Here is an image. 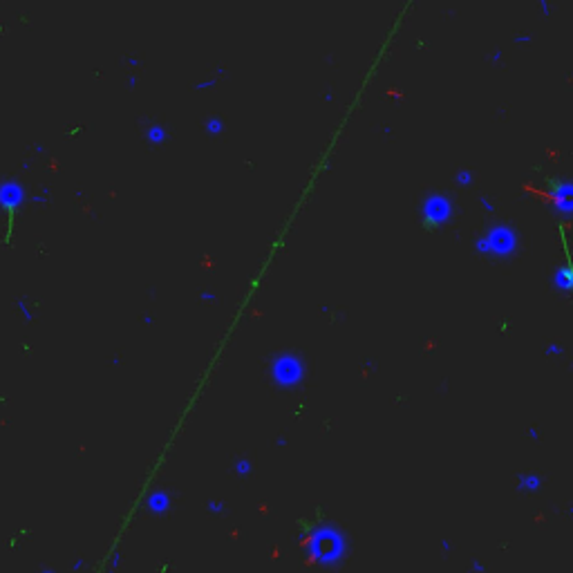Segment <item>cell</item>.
<instances>
[{"label": "cell", "mask_w": 573, "mask_h": 573, "mask_svg": "<svg viewBox=\"0 0 573 573\" xmlns=\"http://www.w3.org/2000/svg\"><path fill=\"white\" fill-rule=\"evenodd\" d=\"M307 557L325 569H338L345 562V555L350 551V540L334 524H318L307 533L303 542Z\"/></svg>", "instance_id": "1"}, {"label": "cell", "mask_w": 573, "mask_h": 573, "mask_svg": "<svg viewBox=\"0 0 573 573\" xmlns=\"http://www.w3.org/2000/svg\"><path fill=\"white\" fill-rule=\"evenodd\" d=\"M475 249L484 255H495V258H506L517 249V231L504 222H497L488 226L475 240Z\"/></svg>", "instance_id": "2"}, {"label": "cell", "mask_w": 573, "mask_h": 573, "mask_svg": "<svg viewBox=\"0 0 573 573\" xmlns=\"http://www.w3.org/2000/svg\"><path fill=\"white\" fill-rule=\"evenodd\" d=\"M303 374H305L303 358L291 354V352L280 354V356H275L273 363H271V378H273L278 385H282V388L298 385L303 381Z\"/></svg>", "instance_id": "3"}, {"label": "cell", "mask_w": 573, "mask_h": 573, "mask_svg": "<svg viewBox=\"0 0 573 573\" xmlns=\"http://www.w3.org/2000/svg\"><path fill=\"white\" fill-rule=\"evenodd\" d=\"M421 217L428 226H439L452 217V200L446 193H430L423 197L421 204Z\"/></svg>", "instance_id": "4"}, {"label": "cell", "mask_w": 573, "mask_h": 573, "mask_svg": "<svg viewBox=\"0 0 573 573\" xmlns=\"http://www.w3.org/2000/svg\"><path fill=\"white\" fill-rule=\"evenodd\" d=\"M551 200H553V208L562 217L569 215V211H571V184L569 181L557 179L553 190H551Z\"/></svg>", "instance_id": "5"}, {"label": "cell", "mask_w": 573, "mask_h": 573, "mask_svg": "<svg viewBox=\"0 0 573 573\" xmlns=\"http://www.w3.org/2000/svg\"><path fill=\"white\" fill-rule=\"evenodd\" d=\"M146 504H148V510L153 515H164L170 508V495L166 491H153Z\"/></svg>", "instance_id": "6"}, {"label": "cell", "mask_w": 573, "mask_h": 573, "mask_svg": "<svg viewBox=\"0 0 573 573\" xmlns=\"http://www.w3.org/2000/svg\"><path fill=\"white\" fill-rule=\"evenodd\" d=\"M573 284V275H571V269L569 264H562L553 271V289L557 291H569Z\"/></svg>", "instance_id": "7"}, {"label": "cell", "mask_w": 573, "mask_h": 573, "mask_svg": "<svg viewBox=\"0 0 573 573\" xmlns=\"http://www.w3.org/2000/svg\"><path fill=\"white\" fill-rule=\"evenodd\" d=\"M540 486H542V477L535 475V472H526V475L517 477V488L522 493H535L540 491Z\"/></svg>", "instance_id": "8"}, {"label": "cell", "mask_w": 573, "mask_h": 573, "mask_svg": "<svg viewBox=\"0 0 573 573\" xmlns=\"http://www.w3.org/2000/svg\"><path fill=\"white\" fill-rule=\"evenodd\" d=\"M233 470H235L240 477L251 475V470H253L251 459H247V457H240V459H235V463H233Z\"/></svg>", "instance_id": "9"}, {"label": "cell", "mask_w": 573, "mask_h": 573, "mask_svg": "<svg viewBox=\"0 0 573 573\" xmlns=\"http://www.w3.org/2000/svg\"><path fill=\"white\" fill-rule=\"evenodd\" d=\"M148 139H150V141H153V144H161V141H164V139H166V132H164V128H161V126H153V128L148 130Z\"/></svg>", "instance_id": "10"}, {"label": "cell", "mask_w": 573, "mask_h": 573, "mask_svg": "<svg viewBox=\"0 0 573 573\" xmlns=\"http://www.w3.org/2000/svg\"><path fill=\"white\" fill-rule=\"evenodd\" d=\"M206 508H208V513H211V515H224V513H226V504L215 502V499H211V502L206 504Z\"/></svg>", "instance_id": "11"}, {"label": "cell", "mask_w": 573, "mask_h": 573, "mask_svg": "<svg viewBox=\"0 0 573 573\" xmlns=\"http://www.w3.org/2000/svg\"><path fill=\"white\" fill-rule=\"evenodd\" d=\"M470 170H459V173L455 175V179H457V184H461V186H466V184H470Z\"/></svg>", "instance_id": "12"}, {"label": "cell", "mask_w": 573, "mask_h": 573, "mask_svg": "<svg viewBox=\"0 0 573 573\" xmlns=\"http://www.w3.org/2000/svg\"><path fill=\"white\" fill-rule=\"evenodd\" d=\"M206 123H208V130H211V132H220L222 130V121L217 117H211Z\"/></svg>", "instance_id": "13"}, {"label": "cell", "mask_w": 573, "mask_h": 573, "mask_svg": "<svg viewBox=\"0 0 573 573\" xmlns=\"http://www.w3.org/2000/svg\"><path fill=\"white\" fill-rule=\"evenodd\" d=\"M470 573H486V566H484L479 560H472V564H470Z\"/></svg>", "instance_id": "14"}, {"label": "cell", "mask_w": 573, "mask_h": 573, "mask_svg": "<svg viewBox=\"0 0 573 573\" xmlns=\"http://www.w3.org/2000/svg\"><path fill=\"white\" fill-rule=\"evenodd\" d=\"M562 352H564V350H562V345H555V343L546 347V354H549V356H551V354H562Z\"/></svg>", "instance_id": "15"}, {"label": "cell", "mask_w": 573, "mask_h": 573, "mask_svg": "<svg viewBox=\"0 0 573 573\" xmlns=\"http://www.w3.org/2000/svg\"><path fill=\"white\" fill-rule=\"evenodd\" d=\"M482 206H484V208H486V211H488V213H493V211H495V204H493V202H491V200H488V197H482Z\"/></svg>", "instance_id": "16"}, {"label": "cell", "mask_w": 573, "mask_h": 573, "mask_svg": "<svg viewBox=\"0 0 573 573\" xmlns=\"http://www.w3.org/2000/svg\"><path fill=\"white\" fill-rule=\"evenodd\" d=\"M202 298H204V300H215V294H208V291H204V294H202Z\"/></svg>", "instance_id": "17"}, {"label": "cell", "mask_w": 573, "mask_h": 573, "mask_svg": "<svg viewBox=\"0 0 573 573\" xmlns=\"http://www.w3.org/2000/svg\"><path fill=\"white\" fill-rule=\"evenodd\" d=\"M441 546H444V551H450V542H446V540H441Z\"/></svg>", "instance_id": "18"}]
</instances>
